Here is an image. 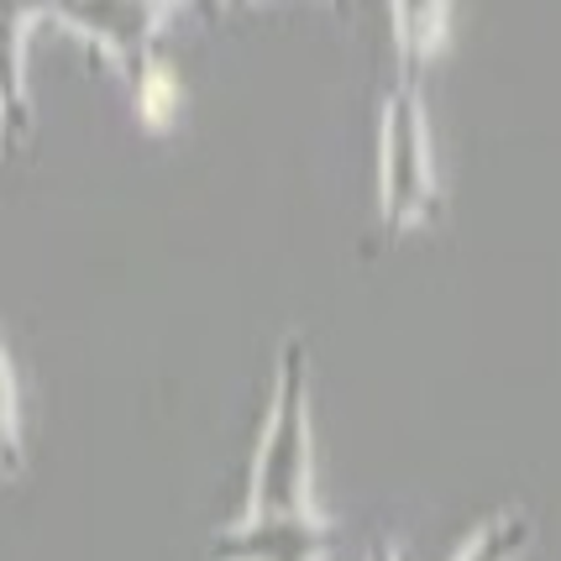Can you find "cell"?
I'll list each match as a JSON object with an SVG mask.
<instances>
[{"label": "cell", "instance_id": "obj_1", "mask_svg": "<svg viewBox=\"0 0 561 561\" xmlns=\"http://www.w3.org/2000/svg\"><path fill=\"white\" fill-rule=\"evenodd\" d=\"M389 220L404 226L420 199V131L410 126V100H393V142H389Z\"/></svg>", "mask_w": 561, "mask_h": 561}]
</instances>
